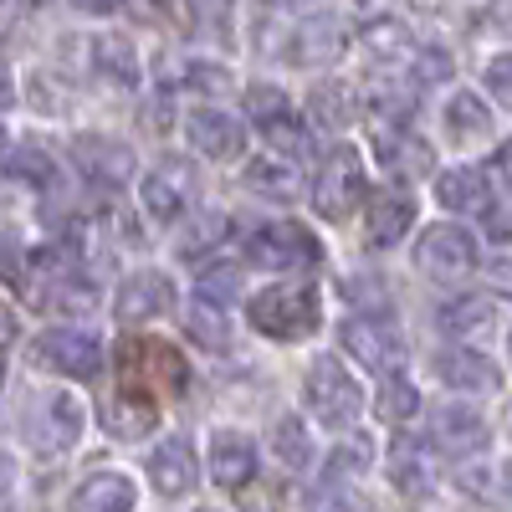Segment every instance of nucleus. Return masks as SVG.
I'll use <instances>...</instances> for the list:
<instances>
[{"instance_id":"nucleus-26","label":"nucleus","mask_w":512,"mask_h":512,"mask_svg":"<svg viewBox=\"0 0 512 512\" xmlns=\"http://www.w3.org/2000/svg\"><path fill=\"white\" fill-rule=\"evenodd\" d=\"M436 200L446 210H487L492 205V190H487V175L482 169H446V175L436 180Z\"/></svg>"},{"instance_id":"nucleus-44","label":"nucleus","mask_w":512,"mask_h":512,"mask_svg":"<svg viewBox=\"0 0 512 512\" xmlns=\"http://www.w3.org/2000/svg\"><path fill=\"white\" fill-rule=\"evenodd\" d=\"M482 21H487L492 31H512V0H487Z\"/></svg>"},{"instance_id":"nucleus-3","label":"nucleus","mask_w":512,"mask_h":512,"mask_svg":"<svg viewBox=\"0 0 512 512\" xmlns=\"http://www.w3.org/2000/svg\"><path fill=\"white\" fill-rule=\"evenodd\" d=\"M82 400L67 395V390H41L26 400L21 410V441L41 456H62L82 441Z\"/></svg>"},{"instance_id":"nucleus-15","label":"nucleus","mask_w":512,"mask_h":512,"mask_svg":"<svg viewBox=\"0 0 512 512\" xmlns=\"http://www.w3.org/2000/svg\"><path fill=\"white\" fill-rule=\"evenodd\" d=\"M149 482L159 497H190L200 487V461H195L190 436H164L149 451Z\"/></svg>"},{"instance_id":"nucleus-8","label":"nucleus","mask_w":512,"mask_h":512,"mask_svg":"<svg viewBox=\"0 0 512 512\" xmlns=\"http://www.w3.org/2000/svg\"><path fill=\"white\" fill-rule=\"evenodd\" d=\"M338 338H344V349L374 374H400L405 369L410 349H405V333L395 328L390 313H354L344 328H338Z\"/></svg>"},{"instance_id":"nucleus-39","label":"nucleus","mask_w":512,"mask_h":512,"mask_svg":"<svg viewBox=\"0 0 512 512\" xmlns=\"http://www.w3.org/2000/svg\"><path fill=\"white\" fill-rule=\"evenodd\" d=\"M180 88H190V93H231V72L221 67V62H185V72H180Z\"/></svg>"},{"instance_id":"nucleus-25","label":"nucleus","mask_w":512,"mask_h":512,"mask_svg":"<svg viewBox=\"0 0 512 512\" xmlns=\"http://www.w3.org/2000/svg\"><path fill=\"white\" fill-rule=\"evenodd\" d=\"M134 502H139L134 482L118 477V472H98L72 492V507H82V512H128Z\"/></svg>"},{"instance_id":"nucleus-35","label":"nucleus","mask_w":512,"mask_h":512,"mask_svg":"<svg viewBox=\"0 0 512 512\" xmlns=\"http://www.w3.org/2000/svg\"><path fill=\"white\" fill-rule=\"evenodd\" d=\"M487 318H492V308H487V297H477V292L451 297V303H441V313H436L441 333H477Z\"/></svg>"},{"instance_id":"nucleus-5","label":"nucleus","mask_w":512,"mask_h":512,"mask_svg":"<svg viewBox=\"0 0 512 512\" xmlns=\"http://www.w3.org/2000/svg\"><path fill=\"white\" fill-rule=\"evenodd\" d=\"M303 400H308V410H313V420L323 425V431H349V425L359 420V410H364V390L354 384V374L328 354L308 369Z\"/></svg>"},{"instance_id":"nucleus-23","label":"nucleus","mask_w":512,"mask_h":512,"mask_svg":"<svg viewBox=\"0 0 512 512\" xmlns=\"http://www.w3.org/2000/svg\"><path fill=\"white\" fill-rule=\"evenodd\" d=\"M246 185L262 195V200H297V190H303V175H297V159H287V154H267V159H251L246 164Z\"/></svg>"},{"instance_id":"nucleus-2","label":"nucleus","mask_w":512,"mask_h":512,"mask_svg":"<svg viewBox=\"0 0 512 512\" xmlns=\"http://www.w3.org/2000/svg\"><path fill=\"white\" fill-rule=\"evenodd\" d=\"M118 374L128 390L139 395H159V400H175L185 384H190V364L175 344H164V338H134V344L118 349Z\"/></svg>"},{"instance_id":"nucleus-13","label":"nucleus","mask_w":512,"mask_h":512,"mask_svg":"<svg viewBox=\"0 0 512 512\" xmlns=\"http://www.w3.org/2000/svg\"><path fill=\"white\" fill-rule=\"evenodd\" d=\"M374 159L390 169L395 180H425L436 169V149L425 144L415 128H405V123L379 128V134H374Z\"/></svg>"},{"instance_id":"nucleus-19","label":"nucleus","mask_w":512,"mask_h":512,"mask_svg":"<svg viewBox=\"0 0 512 512\" xmlns=\"http://www.w3.org/2000/svg\"><path fill=\"white\" fill-rule=\"evenodd\" d=\"M344 26L338 21H303V26H292V36H287V62H297V67H333L338 57H344Z\"/></svg>"},{"instance_id":"nucleus-33","label":"nucleus","mask_w":512,"mask_h":512,"mask_svg":"<svg viewBox=\"0 0 512 512\" xmlns=\"http://www.w3.org/2000/svg\"><path fill=\"white\" fill-rule=\"evenodd\" d=\"M195 292L210 297V303H221V308L241 303V267L236 262H205L195 272Z\"/></svg>"},{"instance_id":"nucleus-41","label":"nucleus","mask_w":512,"mask_h":512,"mask_svg":"<svg viewBox=\"0 0 512 512\" xmlns=\"http://www.w3.org/2000/svg\"><path fill=\"white\" fill-rule=\"evenodd\" d=\"M487 93L512 113V52H497V57L487 62Z\"/></svg>"},{"instance_id":"nucleus-38","label":"nucleus","mask_w":512,"mask_h":512,"mask_svg":"<svg viewBox=\"0 0 512 512\" xmlns=\"http://www.w3.org/2000/svg\"><path fill=\"white\" fill-rule=\"evenodd\" d=\"M282 113H292V103H287L282 88H272V82H256V88H246V118H251L256 128H267V123L282 118Z\"/></svg>"},{"instance_id":"nucleus-4","label":"nucleus","mask_w":512,"mask_h":512,"mask_svg":"<svg viewBox=\"0 0 512 512\" xmlns=\"http://www.w3.org/2000/svg\"><path fill=\"white\" fill-rule=\"evenodd\" d=\"M246 262L251 267H267V272H308L323 262V246L308 226L297 221H262L246 231Z\"/></svg>"},{"instance_id":"nucleus-6","label":"nucleus","mask_w":512,"mask_h":512,"mask_svg":"<svg viewBox=\"0 0 512 512\" xmlns=\"http://www.w3.org/2000/svg\"><path fill=\"white\" fill-rule=\"evenodd\" d=\"M364 159L359 149L349 144H333L318 164V175H313V205H318V216L323 221H349L359 200H364Z\"/></svg>"},{"instance_id":"nucleus-27","label":"nucleus","mask_w":512,"mask_h":512,"mask_svg":"<svg viewBox=\"0 0 512 512\" xmlns=\"http://www.w3.org/2000/svg\"><path fill=\"white\" fill-rule=\"evenodd\" d=\"M308 113L318 128H349L359 118V98L349 82H318V88L308 93Z\"/></svg>"},{"instance_id":"nucleus-32","label":"nucleus","mask_w":512,"mask_h":512,"mask_svg":"<svg viewBox=\"0 0 512 512\" xmlns=\"http://www.w3.org/2000/svg\"><path fill=\"white\" fill-rule=\"evenodd\" d=\"M374 415L390 420V425H405L420 415V390L405 379V374H379V395H374Z\"/></svg>"},{"instance_id":"nucleus-45","label":"nucleus","mask_w":512,"mask_h":512,"mask_svg":"<svg viewBox=\"0 0 512 512\" xmlns=\"http://www.w3.org/2000/svg\"><path fill=\"white\" fill-rule=\"evenodd\" d=\"M487 282H492L502 297H512V256H497V262L487 267Z\"/></svg>"},{"instance_id":"nucleus-7","label":"nucleus","mask_w":512,"mask_h":512,"mask_svg":"<svg viewBox=\"0 0 512 512\" xmlns=\"http://www.w3.org/2000/svg\"><path fill=\"white\" fill-rule=\"evenodd\" d=\"M31 364L62 379H93L103 369V338L88 328H47L31 338Z\"/></svg>"},{"instance_id":"nucleus-11","label":"nucleus","mask_w":512,"mask_h":512,"mask_svg":"<svg viewBox=\"0 0 512 512\" xmlns=\"http://www.w3.org/2000/svg\"><path fill=\"white\" fill-rule=\"evenodd\" d=\"M72 164H77V175L88 180L93 190H118L128 175H134V154H128L118 139H108V134H77Z\"/></svg>"},{"instance_id":"nucleus-47","label":"nucleus","mask_w":512,"mask_h":512,"mask_svg":"<svg viewBox=\"0 0 512 512\" xmlns=\"http://www.w3.org/2000/svg\"><path fill=\"white\" fill-rule=\"evenodd\" d=\"M497 175H502V180H507V190H512V139L497 149Z\"/></svg>"},{"instance_id":"nucleus-36","label":"nucleus","mask_w":512,"mask_h":512,"mask_svg":"<svg viewBox=\"0 0 512 512\" xmlns=\"http://www.w3.org/2000/svg\"><path fill=\"white\" fill-rule=\"evenodd\" d=\"M231 236V221L221 216V210H205V216H195L190 221V231H185V241H180V256H205V251H216L221 241Z\"/></svg>"},{"instance_id":"nucleus-1","label":"nucleus","mask_w":512,"mask_h":512,"mask_svg":"<svg viewBox=\"0 0 512 512\" xmlns=\"http://www.w3.org/2000/svg\"><path fill=\"white\" fill-rule=\"evenodd\" d=\"M246 318H251L256 333L292 344V338H308V333L323 323V308H318V292H313V287L272 282V287H262V292L246 303Z\"/></svg>"},{"instance_id":"nucleus-34","label":"nucleus","mask_w":512,"mask_h":512,"mask_svg":"<svg viewBox=\"0 0 512 512\" xmlns=\"http://www.w3.org/2000/svg\"><path fill=\"white\" fill-rule=\"evenodd\" d=\"M369 456H374V446H369L364 436H344V441H338V446L328 451L323 477H328V482H354V477H364Z\"/></svg>"},{"instance_id":"nucleus-22","label":"nucleus","mask_w":512,"mask_h":512,"mask_svg":"<svg viewBox=\"0 0 512 512\" xmlns=\"http://www.w3.org/2000/svg\"><path fill=\"white\" fill-rule=\"evenodd\" d=\"M441 123H446V144H456V149H472L492 134V113L477 93H451L441 108Z\"/></svg>"},{"instance_id":"nucleus-16","label":"nucleus","mask_w":512,"mask_h":512,"mask_svg":"<svg viewBox=\"0 0 512 512\" xmlns=\"http://www.w3.org/2000/svg\"><path fill=\"white\" fill-rule=\"evenodd\" d=\"M256 466H262V456H256L251 436H241V431H216L210 436V477H216V487H226V492L251 487Z\"/></svg>"},{"instance_id":"nucleus-29","label":"nucleus","mask_w":512,"mask_h":512,"mask_svg":"<svg viewBox=\"0 0 512 512\" xmlns=\"http://www.w3.org/2000/svg\"><path fill=\"white\" fill-rule=\"evenodd\" d=\"M6 175H11L16 185L36 190V195H47V190L57 185V169H52V154L41 149V144H16V149L6 154Z\"/></svg>"},{"instance_id":"nucleus-12","label":"nucleus","mask_w":512,"mask_h":512,"mask_svg":"<svg viewBox=\"0 0 512 512\" xmlns=\"http://www.w3.org/2000/svg\"><path fill=\"white\" fill-rule=\"evenodd\" d=\"M185 139H190V149H195L200 159H216V164H231V159H241V149H246L241 123H236L226 108H190Z\"/></svg>"},{"instance_id":"nucleus-20","label":"nucleus","mask_w":512,"mask_h":512,"mask_svg":"<svg viewBox=\"0 0 512 512\" xmlns=\"http://www.w3.org/2000/svg\"><path fill=\"white\" fill-rule=\"evenodd\" d=\"M436 374H441L446 390H456V395H487V390L502 384L497 364L487 354H477V349H446L436 359Z\"/></svg>"},{"instance_id":"nucleus-18","label":"nucleus","mask_w":512,"mask_h":512,"mask_svg":"<svg viewBox=\"0 0 512 512\" xmlns=\"http://www.w3.org/2000/svg\"><path fill=\"white\" fill-rule=\"evenodd\" d=\"M431 451H436V441L431 446L415 441V436H400L395 441V451H390V482H395L400 497L420 502V497L436 492V461H431Z\"/></svg>"},{"instance_id":"nucleus-49","label":"nucleus","mask_w":512,"mask_h":512,"mask_svg":"<svg viewBox=\"0 0 512 512\" xmlns=\"http://www.w3.org/2000/svg\"><path fill=\"white\" fill-rule=\"evenodd\" d=\"M267 6H282V11H297V6H313V0H267Z\"/></svg>"},{"instance_id":"nucleus-42","label":"nucleus","mask_w":512,"mask_h":512,"mask_svg":"<svg viewBox=\"0 0 512 512\" xmlns=\"http://www.w3.org/2000/svg\"><path fill=\"white\" fill-rule=\"evenodd\" d=\"M303 502H308V507H359L354 492H338V482H328V477H323V487H313Z\"/></svg>"},{"instance_id":"nucleus-14","label":"nucleus","mask_w":512,"mask_h":512,"mask_svg":"<svg viewBox=\"0 0 512 512\" xmlns=\"http://www.w3.org/2000/svg\"><path fill=\"white\" fill-rule=\"evenodd\" d=\"M175 282H169L164 272H134L118 297H113V318L118 323H149V318H164V313H175Z\"/></svg>"},{"instance_id":"nucleus-17","label":"nucleus","mask_w":512,"mask_h":512,"mask_svg":"<svg viewBox=\"0 0 512 512\" xmlns=\"http://www.w3.org/2000/svg\"><path fill=\"white\" fill-rule=\"evenodd\" d=\"M415 226V195L410 190H374L364 210V241L369 246H400Z\"/></svg>"},{"instance_id":"nucleus-37","label":"nucleus","mask_w":512,"mask_h":512,"mask_svg":"<svg viewBox=\"0 0 512 512\" xmlns=\"http://www.w3.org/2000/svg\"><path fill=\"white\" fill-rule=\"evenodd\" d=\"M262 134H267V144H272L277 154H287V159H308V154H313V134H308L303 123H297V113L272 118V123L262 128Z\"/></svg>"},{"instance_id":"nucleus-9","label":"nucleus","mask_w":512,"mask_h":512,"mask_svg":"<svg viewBox=\"0 0 512 512\" xmlns=\"http://www.w3.org/2000/svg\"><path fill=\"white\" fill-rule=\"evenodd\" d=\"M477 256H482L477 236L466 226H456V221H441L415 241V267L425 277H436V282H456L466 272H477Z\"/></svg>"},{"instance_id":"nucleus-48","label":"nucleus","mask_w":512,"mask_h":512,"mask_svg":"<svg viewBox=\"0 0 512 512\" xmlns=\"http://www.w3.org/2000/svg\"><path fill=\"white\" fill-rule=\"evenodd\" d=\"M502 492H507V497H512V456H507V461H502Z\"/></svg>"},{"instance_id":"nucleus-50","label":"nucleus","mask_w":512,"mask_h":512,"mask_svg":"<svg viewBox=\"0 0 512 512\" xmlns=\"http://www.w3.org/2000/svg\"><path fill=\"white\" fill-rule=\"evenodd\" d=\"M26 6H47V0H26Z\"/></svg>"},{"instance_id":"nucleus-30","label":"nucleus","mask_w":512,"mask_h":512,"mask_svg":"<svg viewBox=\"0 0 512 512\" xmlns=\"http://www.w3.org/2000/svg\"><path fill=\"white\" fill-rule=\"evenodd\" d=\"M185 333L195 338L200 349H210V354L231 349V323H226L221 303H210V297H200V292H195V308L185 313Z\"/></svg>"},{"instance_id":"nucleus-46","label":"nucleus","mask_w":512,"mask_h":512,"mask_svg":"<svg viewBox=\"0 0 512 512\" xmlns=\"http://www.w3.org/2000/svg\"><path fill=\"white\" fill-rule=\"evenodd\" d=\"M77 11H88V16H108V11H118L123 0H72Z\"/></svg>"},{"instance_id":"nucleus-43","label":"nucleus","mask_w":512,"mask_h":512,"mask_svg":"<svg viewBox=\"0 0 512 512\" xmlns=\"http://www.w3.org/2000/svg\"><path fill=\"white\" fill-rule=\"evenodd\" d=\"M482 216H487V236H492V241H512V216H507L502 205H487Z\"/></svg>"},{"instance_id":"nucleus-24","label":"nucleus","mask_w":512,"mask_h":512,"mask_svg":"<svg viewBox=\"0 0 512 512\" xmlns=\"http://www.w3.org/2000/svg\"><path fill=\"white\" fill-rule=\"evenodd\" d=\"M154 420H159V410H154V400L139 395V390L113 395V400L103 405V425H108L113 441H139V436H149Z\"/></svg>"},{"instance_id":"nucleus-10","label":"nucleus","mask_w":512,"mask_h":512,"mask_svg":"<svg viewBox=\"0 0 512 512\" xmlns=\"http://www.w3.org/2000/svg\"><path fill=\"white\" fill-rule=\"evenodd\" d=\"M139 200H144V216L154 226H180V216L195 200V169L185 159H164L159 169H149L144 185H139Z\"/></svg>"},{"instance_id":"nucleus-28","label":"nucleus","mask_w":512,"mask_h":512,"mask_svg":"<svg viewBox=\"0 0 512 512\" xmlns=\"http://www.w3.org/2000/svg\"><path fill=\"white\" fill-rule=\"evenodd\" d=\"M93 67H98V77L118 82V88H134V82H139V52H134V41H128V36H98L93 41Z\"/></svg>"},{"instance_id":"nucleus-40","label":"nucleus","mask_w":512,"mask_h":512,"mask_svg":"<svg viewBox=\"0 0 512 512\" xmlns=\"http://www.w3.org/2000/svg\"><path fill=\"white\" fill-rule=\"evenodd\" d=\"M446 77H451V57L441 47H420L415 52V67H410L415 88H436V82H446Z\"/></svg>"},{"instance_id":"nucleus-21","label":"nucleus","mask_w":512,"mask_h":512,"mask_svg":"<svg viewBox=\"0 0 512 512\" xmlns=\"http://www.w3.org/2000/svg\"><path fill=\"white\" fill-rule=\"evenodd\" d=\"M431 441H436V451H446V456H472V451L487 446V420H482L477 410H466V405H446V410H436V420H431Z\"/></svg>"},{"instance_id":"nucleus-31","label":"nucleus","mask_w":512,"mask_h":512,"mask_svg":"<svg viewBox=\"0 0 512 512\" xmlns=\"http://www.w3.org/2000/svg\"><path fill=\"white\" fill-rule=\"evenodd\" d=\"M272 456L287 466V472H308L313 466V436H308V425L297 415H282L272 425Z\"/></svg>"}]
</instances>
